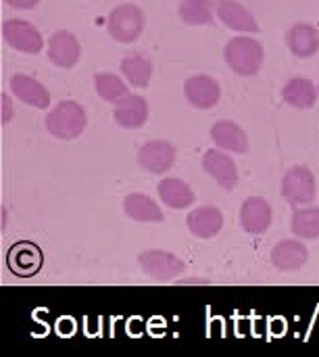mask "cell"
I'll list each match as a JSON object with an SVG mask.
<instances>
[{
	"label": "cell",
	"mask_w": 319,
	"mask_h": 357,
	"mask_svg": "<svg viewBox=\"0 0 319 357\" xmlns=\"http://www.w3.org/2000/svg\"><path fill=\"white\" fill-rule=\"evenodd\" d=\"M123 213L130 220L142 224H161L165 220L161 207L142 192H132L123 199Z\"/></svg>",
	"instance_id": "obj_20"
},
{
	"label": "cell",
	"mask_w": 319,
	"mask_h": 357,
	"mask_svg": "<svg viewBox=\"0 0 319 357\" xmlns=\"http://www.w3.org/2000/svg\"><path fill=\"white\" fill-rule=\"evenodd\" d=\"M113 117L119 128L125 130H140L148 119V102L140 94H127L123 100L115 105Z\"/></svg>",
	"instance_id": "obj_16"
},
{
	"label": "cell",
	"mask_w": 319,
	"mask_h": 357,
	"mask_svg": "<svg viewBox=\"0 0 319 357\" xmlns=\"http://www.w3.org/2000/svg\"><path fill=\"white\" fill-rule=\"evenodd\" d=\"M318 94L319 92L316 84L311 79H307V77H293L282 88L284 102L295 107V109H301V111L313 109V105L318 100Z\"/></svg>",
	"instance_id": "obj_21"
},
{
	"label": "cell",
	"mask_w": 319,
	"mask_h": 357,
	"mask_svg": "<svg viewBox=\"0 0 319 357\" xmlns=\"http://www.w3.org/2000/svg\"><path fill=\"white\" fill-rule=\"evenodd\" d=\"M186 226L196 238H213L224 228V213L213 205H203L188 213Z\"/></svg>",
	"instance_id": "obj_15"
},
{
	"label": "cell",
	"mask_w": 319,
	"mask_h": 357,
	"mask_svg": "<svg viewBox=\"0 0 319 357\" xmlns=\"http://www.w3.org/2000/svg\"><path fill=\"white\" fill-rule=\"evenodd\" d=\"M272 264L280 272H299L305 268L309 259V249L301 243V238H286L274 245L272 249Z\"/></svg>",
	"instance_id": "obj_13"
},
{
	"label": "cell",
	"mask_w": 319,
	"mask_h": 357,
	"mask_svg": "<svg viewBox=\"0 0 319 357\" xmlns=\"http://www.w3.org/2000/svg\"><path fill=\"white\" fill-rule=\"evenodd\" d=\"M224 59L234 73L253 77L263 67L265 50L259 40L251 36H236L224 46Z\"/></svg>",
	"instance_id": "obj_1"
},
{
	"label": "cell",
	"mask_w": 319,
	"mask_h": 357,
	"mask_svg": "<svg viewBox=\"0 0 319 357\" xmlns=\"http://www.w3.org/2000/svg\"><path fill=\"white\" fill-rule=\"evenodd\" d=\"M184 96L194 109L209 111L219 102L221 88L211 75H192L184 82Z\"/></svg>",
	"instance_id": "obj_9"
},
{
	"label": "cell",
	"mask_w": 319,
	"mask_h": 357,
	"mask_svg": "<svg viewBox=\"0 0 319 357\" xmlns=\"http://www.w3.org/2000/svg\"><path fill=\"white\" fill-rule=\"evenodd\" d=\"M203 169L228 192H232L238 186V167L228 153H221V149H211L203 155Z\"/></svg>",
	"instance_id": "obj_11"
},
{
	"label": "cell",
	"mask_w": 319,
	"mask_h": 357,
	"mask_svg": "<svg viewBox=\"0 0 319 357\" xmlns=\"http://www.w3.org/2000/svg\"><path fill=\"white\" fill-rule=\"evenodd\" d=\"M176 157H178V151L167 140H150V142L142 144L138 151L140 167L146 169L148 174H155V176L167 174L173 167Z\"/></svg>",
	"instance_id": "obj_7"
},
{
	"label": "cell",
	"mask_w": 319,
	"mask_h": 357,
	"mask_svg": "<svg viewBox=\"0 0 319 357\" xmlns=\"http://www.w3.org/2000/svg\"><path fill=\"white\" fill-rule=\"evenodd\" d=\"M140 270L155 282H171L180 278L186 270V264L171 251L150 249L138 255Z\"/></svg>",
	"instance_id": "obj_5"
},
{
	"label": "cell",
	"mask_w": 319,
	"mask_h": 357,
	"mask_svg": "<svg viewBox=\"0 0 319 357\" xmlns=\"http://www.w3.org/2000/svg\"><path fill=\"white\" fill-rule=\"evenodd\" d=\"M4 2L13 8H19V10H29V8H36L40 4V0H4Z\"/></svg>",
	"instance_id": "obj_27"
},
{
	"label": "cell",
	"mask_w": 319,
	"mask_h": 357,
	"mask_svg": "<svg viewBox=\"0 0 319 357\" xmlns=\"http://www.w3.org/2000/svg\"><path fill=\"white\" fill-rule=\"evenodd\" d=\"M286 44L297 59H309L319 50V29L311 23H295L286 31Z\"/></svg>",
	"instance_id": "obj_18"
},
{
	"label": "cell",
	"mask_w": 319,
	"mask_h": 357,
	"mask_svg": "<svg viewBox=\"0 0 319 357\" xmlns=\"http://www.w3.org/2000/svg\"><path fill=\"white\" fill-rule=\"evenodd\" d=\"M2 38L8 46L25 54H38L44 48V38L36 25L25 19H8L2 23Z\"/></svg>",
	"instance_id": "obj_6"
},
{
	"label": "cell",
	"mask_w": 319,
	"mask_h": 357,
	"mask_svg": "<svg viewBox=\"0 0 319 357\" xmlns=\"http://www.w3.org/2000/svg\"><path fill=\"white\" fill-rule=\"evenodd\" d=\"M8 266L17 276H33L42 268V253L29 243H19L8 251Z\"/></svg>",
	"instance_id": "obj_22"
},
{
	"label": "cell",
	"mask_w": 319,
	"mask_h": 357,
	"mask_svg": "<svg viewBox=\"0 0 319 357\" xmlns=\"http://www.w3.org/2000/svg\"><path fill=\"white\" fill-rule=\"evenodd\" d=\"M282 197L295 209L316 203L318 184H316L313 172L305 165L290 167L282 178Z\"/></svg>",
	"instance_id": "obj_4"
},
{
	"label": "cell",
	"mask_w": 319,
	"mask_h": 357,
	"mask_svg": "<svg viewBox=\"0 0 319 357\" xmlns=\"http://www.w3.org/2000/svg\"><path fill=\"white\" fill-rule=\"evenodd\" d=\"M15 115V109L10 107V98L8 94H2V123H8Z\"/></svg>",
	"instance_id": "obj_28"
},
{
	"label": "cell",
	"mask_w": 319,
	"mask_h": 357,
	"mask_svg": "<svg viewBox=\"0 0 319 357\" xmlns=\"http://www.w3.org/2000/svg\"><path fill=\"white\" fill-rule=\"evenodd\" d=\"M88 126L86 109L75 100H61L46 115V130L59 140H75Z\"/></svg>",
	"instance_id": "obj_2"
},
{
	"label": "cell",
	"mask_w": 319,
	"mask_h": 357,
	"mask_svg": "<svg viewBox=\"0 0 319 357\" xmlns=\"http://www.w3.org/2000/svg\"><path fill=\"white\" fill-rule=\"evenodd\" d=\"M318 92H319V86H318Z\"/></svg>",
	"instance_id": "obj_29"
},
{
	"label": "cell",
	"mask_w": 319,
	"mask_h": 357,
	"mask_svg": "<svg viewBox=\"0 0 319 357\" xmlns=\"http://www.w3.org/2000/svg\"><path fill=\"white\" fill-rule=\"evenodd\" d=\"M157 192H159V199L163 201V205H167L169 209L182 211V209H188L194 205L192 188L180 178H163L157 184Z\"/></svg>",
	"instance_id": "obj_19"
},
{
	"label": "cell",
	"mask_w": 319,
	"mask_h": 357,
	"mask_svg": "<svg viewBox=\"0 0 319 357\" xmlns=\"http://www.w3.org/2000/svg\"><path fill=\"white\" fill-rule=\"evenodd\" d=\"M215 13H217V19L234 31H240V33L259 31V23L255 15L236 0H215Z\"/></svg>",
	"instance_id": "obj_12"
},
{
	"label": "cell",
	"mask_w": 319,
	"mask_h": 357,
	"mask_svg": "<svg viewBox=\"0 0 319 357\" xmlns=\"http://www.w3.org/2000/svg\"><path fill=\"white\" fill-rule=\"evenodd\" d=\"M211 140L217 144V149L228 151V153H236V155H247L251 149L249 136L247 132L230 119H221L217 123H213L211 128Z\"/></svg>",
	"instance_id": "obj_14"
},
{
	"label": "cell",
	"mask_w": 319,
	"mask_h": 357,
	"mask_svg": "<svg viewBox=\"0 0 319 357\" xmlns=\"http://www.w3.org/2000/svg\"><path fill=\"white\" fill-rule=\"evenodd\" d=\"M178 13L186 25H192V27L211 25L213 23V0H182Z\"/></svg>",
	"instance_id": "obj_25"
},
{
	"label": "cell",
	"mask_w": 319,
	"mask_h": 357,
	"mask_svg": "<svg viewBox=\"0 0 319 357\" xmlns=\"http://www.w3.org/2000/svg\"><path fill=\"white\" fill-rule=\"evenodd\" d=\"M10 88H13V94L21 102H25L33 109H48L50 107V92L46 90V86H42L31 75L15 73L10 77Z\"/></svg>",
	"instance_id": "obj_17"
},
{
	"label": "cell",
	"mask_w": 319,
	"mask_h": 357,
	"mask_svg": "<svg viewBox=\"0 0 319 357\" xmlns=\"http://www.w3.org/2000/svg\"><path fill=\"white\" fill-rule=\"evenodd\" d=\"M119 69L123 77L130 82V86H136V88H146L153 77V63L144 54H138V52L123 56Z\"/></svg>",
	"instance_id": "obj_24"
},
{
	"label": "cell",
	"mask_w": 319,
	"mask_h": 357,
	"mask_svg": "<svg viewBox=\"0 0 319 357\" xmlns=\"http://www.w3.org/2000/svg\"><path fill=\"white\" fill-rule=\"evenodd\" d=\"M274 222V209L263 197H249L240 205V226L247 234H265Z\"/></svg>",
	"instance_id": "obj_8"
},
{
	"label": "cell",
	"mask_w": 319,
	"mask_h": 357,
	"mask_svg": "<svg viewBox=\"0 0 319 357\" xmlns=\"http://www.w3.org/2000/svg\"><path fill=\"white\" fill-rule=\"evenodd\" d=\"M144 25H146V19H144L142 8L130 2L115 6L107 19V29L113 36V40H117L119 44L136 42L142 36Z\"/></svg>",
	"instance_id": "obj_3"
},
{
	"label": "cell",
	"mask_w": 319,
	"mask_h": 357,
	"mask_svg": "<svg viewBox=\"0 0 319 357\" xmlns=\"http://www.w3.org/2000/svg\"><path fill=\"white\" fill-rule=\"evenodd\" d=\"M79 56H81V46L71 31L59 29L48 38V59L56 67L71 69L79 63Z\"/></svg>",
	"instance_id": "obj_10"
},
{
	"label": "cell",
	"mask_w": 319,
	"mask_h": 357,
	"mask_svg": "<svg viewBox=\"0 0 319 357\" xmlns=\"http://www.w3.org/2000/svg\"><path fill=\"white\" fill-rule=\"evenodd\" d=\"M290 232L301 241H318L319 207H316V205L297 207L293 218H290Z\"/></svg>",
	"instance_id": "obj_23"
},
{
	"label": "cell",
	"mask_w": 319,
	"mask_h": 357,
	"mask_svg": "<svg viewBox=\"0 0 319 357\" xmlns=\"http://www.w3.org/2000/svg\"><path fill=\"white\" fill-rule=\"evenodd\" d=\"M94 88H96V94L111 105H117L130 94V88L125 86V82L115 73H96Z\"/></svg>",
	"instance_id": "obj_26"
}]
</instances>
